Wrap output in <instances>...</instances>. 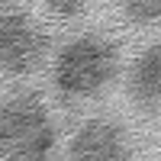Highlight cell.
<instances>
[{"instance_id":"obj_7","label":"cell","mask_w":161,"mask_h":161,"mask_svg":"<svg viewBox=\"0 0 161 161\" xmlns=\"http://www.w3.org/2000/svg\"><path fill=\"white\" fill-rule=\"evenodd\" d=\"M52 13H61V16H74V13H84V3L80 0H48L45 3Z\"/></svg>"},{"instance_id":"obj_2","label":"cell","mask_w":161,"mask_h":161,"mask_svg":"<svg viewBox=\"0 0 161 161\" xmlns=\"http://www.w3.org/2000/svg\"><path fill=\"white\" fill-rule=\"evenodd\" d=\"M119 71L116 45L100 36H80L58 52L55 87L68 97H90L103 90Z\"/></svg>"},{"instance_id":"obj_1","label":"cell","mask_w":161,"mask_h":161,"mask_svg":"<svg viewBox=\"0 0 161 161\" xmlns=\"http://www.w3.org/2000/svg\"><path fill=\"white\" fill-rule=\"evenodd\" d=\"M55 148L52 116L32 93L0 103V158L3 161H48Z\"/></svg>"},{"instance_id":"obj_4","label":"cell","mask_w":161,"mask_h":161,"mask_svg":"<svg viewBox=\"0 0 161 161\" xmlns=\"http://www.w3.org/2000/svg\"><path fill=\"white\" fill-rule=\"evenodd\" d=\"M68 161H132V145L126 129L110 119L84 123L71 139Z\"/></svg>"},{"instance_id":"obj_5","label":"cell","mask_w":161,"mask_h":161,"mask_svg":"<svg viewBox=\"0 0 161 161\" xmlns=\"http://www.w3.org/2000/svg\"><path fill=\"white\" fill-rule=\"evenodd\" d=\"M129 97L148 113L161 103V45H152L136 61V68L129 74Z\"/></svg>"},{"instance_id":"obj_6","label":"cell","mask_w":161,"mask_h":161,"mask_svg":"<svg viewBox=\"0 0 161 161\" xmlns=\"http://www.w3.org/2000/svg\"><path fill=\"white\" fill-rule=\"evenodd\" d=\"M123 13L132 19V23H152L161 16V3H145V0H129L123 3Z\"/></svg>"},{"instance_id":"obj_3","label":"cell","mask_w":161,"mask_h":161,"mask_svg":"<svg viewBox=\"0 0 161 161\" xmlns=\"http://www.w3.org/2000/svg\"><path fill=\"white\" fill-rule=\"evenodd\" d=\"M48 39L26 13H0V71L26 74L45 55Z\"/></svg>"}]
</instances>
